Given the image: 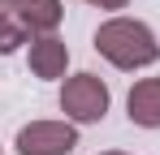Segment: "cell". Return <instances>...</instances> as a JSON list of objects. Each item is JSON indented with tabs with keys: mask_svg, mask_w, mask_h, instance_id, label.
Wrapping results in <instances>:
<instances>
[{
	"mask_svg": "<svg viewBox=\"0 0 160 155\" xmlns=\"http://www.w3.org/2000/svg\"><path fill=\"white\" fill-rule=\"evenodd\" d=\"M61 112H65L74 125H95V121H104V112H108V86H104V78L74 73L65 86H61Z\"/></svg>",
	"mask_w": 160,
	"mask_h": 155,
	"instance_id": "2",
	"label": "cell"
},
{
	"mask_svg": "<svg viewBox=\"0 0 160 155\" xmlns=\"http://www.w3.org/2000/svg\"><path fill=\"white\" fill-rule=\"evenodd\" d=\"M0 155H4V147H0Z\"/></svg>",
	"mask_w": 160,
	"mask_h": 155,
	"instance_id": "11",
	"label": "cell"
},
{
	"mask_svg": "<svg viewBox=\"0 0 160 155\" xmlns=\"http://www.w3.org/2000/svg\"><path fill=\"white\" fill-rule=\"evenodd\" d=\"M95 52L117 69H147L160 60V39L138 17H108L95 30Z\"/></svg>",
	"mask_w": 160,
	"mask_h": 155,
	"instance_id": "1",
	"label": "cell"
},
{
	"mask_svg": "<svg viewBox=\"0 0 160 155\" xmlns=\"http://www.w3.org/2000/svg\"><path fill=\"white\" fill-rule=\"evenodd\" d=\"M65 17V4L61 0H35L18 13V22L26 26V35H56V26Z\"/></svg>",
	"mask_w": 160,
	"mask_h": 155,
	"instance_id": "6",
	"label": "cell"
},
{
	"mask_svg": "<svg viewBox=\"0 0 160 155\" xmlns=\"http://www.w3.org/2000/svg\"><path fill=\"white\" fill-rule=\"evenodd\" d=\"M22 43H26V26L18 22V17H9V13L0 9V56H13Z\"/></svg>",
	"mask_w": 160,
	"mask_h": 155,
	"instance_id": "7",
	"label": "cell"
},
{
	"mask_svg": "<svg viewBox=\"0 0 160 155\" xmlns=\"http://www.w3.org/2000/svg\"><path fill=\"white\" fill-rule=\"evenodd\" d=\"M104 155H126V151H104Z\"/></svg>",
	"mask_w": 160,
	"mask_h": 155,
	"instance_id": "10",
	"label": "cell"
},
{
	"mask_svg": "<svg viewBox=\"0 0 160 155\" xmlns=\"http://www.w3.org/2000/svg\"><path fill=\"white\" fill-rule=\"evenodd\" d=\"M65 65H69L65 39H56V35H35V43H30V73L52 82V78H65Z\"/></svg>",
	"mask_w": 160,
	"mask_h": 155,
	"instance_id": "5",
	"label": "cell"
},
{
	"mask_svg": "<svg viewBox=\"0 0 160 155\" xmlns=\"http://www.w3.org/2000/svg\"><path fill=\"white\" fill-rule=\"evenodd\" d=\"M26 4H35V0H0V9H18V13H22Z\"/></svg>",
	"mask_w": 160,
	"mask_h": 155,
	"instance_id": "9",
	"label": "cell"
},
{
	"mask_svg": "<svg viewBox=\"0 0 160 155\" xmlns=\"http://www.w3.org/2000/svg\"><path fill=\"white\" fill-rule=\"evenodd\" d=\"M87 4H95V9H126L130 0H87Z\"/></svg>",
	"mask_w": 160,
	"mask_h": 155,
	"instance_id": "8",
	"label": "cell"
},
{
	"mask_svg": "<svg viewBox=\"0 0 160 155\" xmlns=\"http://www.w3.org/2000/svg\"><path fill=\"white\" fill-rule=\"evenodd\" d=\"M126 112L138 129H160V78L134 82L130 95H126Z\"/></svg>",
	"mask_w": 160,
	"mask_h": 155,
	"instance_id": "4",
	"label": "cell"
},
{
	"mask_svg": "<svg viewBox=\"0 0 160 155\" xmlns=\"http://www.w3.org/2000/svg\"><path fill=\"white\" fill-rule=\"evenodd\" d=\"M22 155H69L78 147V129L69 121H30L18 129V142Z\"/></svg>",
	"mask_w": 160,
	"mask_h": 155,
	"instance_id": "3",
	"label": "cell"
}]
</instances>
